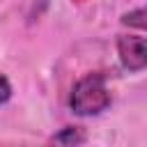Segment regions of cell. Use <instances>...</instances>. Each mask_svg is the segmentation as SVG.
<instances>
[{"label": "cell", "mask_w": 147, "mask_h": 147, "mask_svg": "<svg viewBox=\"0 0 147 147\" xmlns=\"http://www.w3.org/2000/svg\"><path fill=\"white\" fill-rule=\"evenodd\" d=\"M69 106L80 117H92V115L103 113L110 106V92L106 87V74L96 71V74L83 76L71 90Z\"/></svg>", "instance_id": "6da1fadb"}, {"label": "cell", "mask_w": 147, "mask_h": 147, "mask_svg": "<svg viewBox=\"0 0 147 147\" xmlns=\"http://www.w3.org/2000/svg\"><path fill=\"white\" fill-rule=\"evenodd\" d=\"M51 142H57V145H83L85 142V133L78 126H64L60 133H55L51 138Z\"/></svg>", "instance_id": "3957f363"}, {"label": "cell", "mask_w": 147, "mask_h": 147, "mask_svg": "<svg viewBox=\"0 0 147 147\" xmlns=\"http://www.w3.org/2000/svg\"><path fill=\"white\" fill-rule=\"evenodd\" d=\"M9 99H11V83L7 80V76L0 74V106L7 103Z\"/></svg>", "instance_id": "5b68a950"}, {"label": "cell", "mask_w": 147, "mask_h": 147, "mask_svg": "<svg viewBox=\"0 0 147 147\" xmlns=\"http://www.w3.org/2000/svg\"><path fill=\"white\" fill-rule=\"evenodd\" d=\"M122 23L129 28H138V30H147V5L136 7L126 14H122Z\"/></svg>", "instance_id": "277c9868"}, {"label": "cell", "mask_w": 147, "mask_h": 147, "mask_svg": "<svg viewBox=\"0 0 147 147\" xmlns=\"http://www.w3.org/2000/svg\"><path fill=\"white\" fill-rule=\"evenodd\" d=\"M117 55H119L122 67L131 74L147 69V37L119 34L117 37Z\"/></svg>", "instance_id": "7a4b0ae2"}]
</instances>
